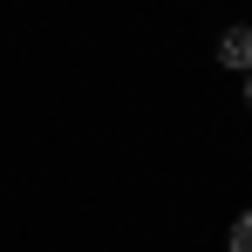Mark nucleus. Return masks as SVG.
<instances>
[{"label": "nucleus", "instance_id": "3", "mask_svg": "<svg viewBox=\"0 0 252 252\" xmlns=\"http://www.w3.org/2000/svg\"><path fill=\"white\" fill-rule=\"evenodd\" d=\"M246 102H252V75H246Z\"/></svg>", "mask_w": 252, "mask_h": 252}, {"label": "nucleus", "instance_id": "2", "mask_svg": "<svg viewBox=\"0 0 252 252\" xmlns=\"http://www.w3.org/2000/svg\"><path fill=\"white\" fill-rule=\"evenodd\" d=\"M225 246H232V252H252V211L232 218V239H225Z\"/></svg>", "mask_w": 252, "mask_h": 252}, {"label": "nucleus", "instance_id": "1", "mask_svg": "<svg viewBox=\"0 0 252 252\" xmlns=\"http://www.w3.org/2000/svg\"><path fill=\"white\" fill-rule=\"evenodd\" d=\"M218 62H225V68H246V75H252V28H232V34L218 41Z\"/></svg>", "mask_w": 252, "mask_h": 252}]
</instances>
